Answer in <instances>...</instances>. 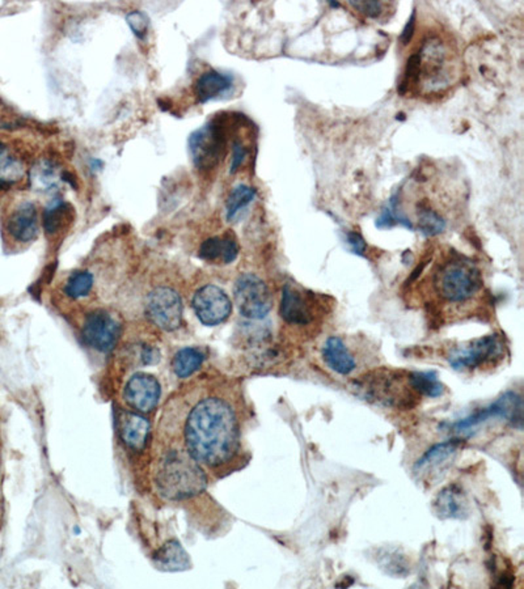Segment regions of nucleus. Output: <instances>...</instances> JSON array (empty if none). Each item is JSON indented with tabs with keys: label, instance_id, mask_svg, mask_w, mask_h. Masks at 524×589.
Returning a JSON list of instances; mask_svg holds the SVG:
<instances>
[{
	"label": "nucleus",
	"instance_id": "f257e3e1",
	"mask_svg": "<svg viewBox=\"0 0 524 589\" xmlns=\"http://www.w3.org/2000/svg\"><path fill=\"white\" fill-rule=\"evenodd\" d=\"M184 449L202 466L225 468L240 451V424L234 406L209 395L192 405L184 421Z\"/></svg>",
	"mask_w": 524,
	"mask_h": 589
},
{
	"label": "nucleus",
	"instance_id": "f03ea898",
	"mask_svg": "<svg viewBox=\"0 0 524 589\" xmlns=\"http://www.w3.org/2000/svg\"><path fill=\"white\" fill-rule=\"evenodd\" d=\"M155 483L166 499L184 500L206 489L205 470L185 449H171L160 458Z\"/></svg>",
	"mask_w": 524,
	"mask_h": 589
},
{
	"label": "nucleus",
	"instance_id": "7ed1b4c3",
	"mask_svg": "<svg viewBox=\"0 0 524 589\" xmlns=\"http://www.w3.org/2000/svg\"><path fill=\"white\" fill-rule=\"evenodd\" d=\"M450 56L451 53L441 39L434 37L425 41L418 52L408 59L399 92L407 95L419 86L427 88L430 92L446 87L451 81Z\"/></svg>",
	"mask_w": 524,
	"mask_h": 589
},
{
	"label": "nucleus",
	"instance_id": "20e7f679",
	"mask_svg": "<svg viewBox=\"0 0 524 589\" xmlns=\"http://www.w3.org/2000/svg\"><path fill=\"white\" fill-rule=\"evenodd\" d=\"M433 287L443 302L461 304L480 293L483 277L471 260L460 254H450L435 268Z\"/></svg>",
	"mask_w": 524,
	"mask_h": 589
},
{
	"label": "nucleus",
	"instance_id": "39448f33",
	"mask_svg": "<svg viewBox=\"0 0 524 589\" xmlns=\"http://www.w3.org/2000/svg\"><path fill=\"white\" fill-rule=\"evenodd\" d=\"M189 151L193 163L200 171L217 168L228 151V132L222 118H214L195 130L189 138Z\"/></svg>",
	"mask_w": 524,
	"mask_h": 589
},
{
	"label": "nucleus",
	"instance_id": "423d86ee",
	"mask_svg": "<svg viewBox=\"0 0 524 589\" xmlns=\"http://www.w3.org/2000/svg\"><path fill=\"white\" fill-rule=\"evenodd\" d=\"M505 354V345L498 334L481 337L471 342L451 348L447 361L459 372L481 370L498 363Z\"/></svg>",
	"mask_w": 524,
	"mask_h": 589
},
{
	"label": "nucleus",
	"instance_id": "0eeeda50",
	"mask_svg": "<svg viewBox=\"0 0 524 589\" xmlns=\"http://www.w3.org/2000/svg\"><path fill=\"white\" fill-rule=\"evenodd\" d=\"M234 297L240 314L252 321L265 319L273 308L271 290L256 274L245 273L237 277Z\"/></svg>",
	"mask_w": 524,
	"mask_h": 589
},
{
	"label": "nucleus",
	"instance_id": "6e6552de",
	"mask_svg": "<svg viewBox=\"0 0 524 589\" xmlns=\"http://www.w3.org/2000/svg\"><path fill=\"white\" fill-rule=\"evenodd\" d=\"M505 419L510 424L522 429L523 424V399L517 392H506L500 398L495 399L492 405L477 410L467 418L460 419L450 424L452 432L464 433L471 431L480 424L486 423L489 419Z\"/></svg>",
	"mask_w": 524,
	"mask_h": 589
},
{
	"label": "nucleus",
	"instance_id": "1a4fd4ad",
	"mask_svg": "<svg viewBox=\"0 0 524 589\" xmlns=\"http://www.w3.org/2000/svg\"><path fill=\"white\" fill-rule=\"evenodd\" d=\"M3 234L8 243L30 246L39 239V215L35 202L21 200L13 203L3 219Z\"/></svg>",
	"mask_w": 524,
	"mask_h": 589
},
{
	"label": "nucleus",
	"instance_id": "9d476101",
	"mask_svg": "<svg viewBox=\"0 0 524 589\" xmlns=\"http://www.w3.org/2000/svg\"><path fill=\"white\" fill-rule=\"evenodd\" d=\"M147 319L161 330L174 331L183 325L184 305L180 294L172 287L158 286L146 299Z\"/></svg>",
	"mask_w": 524,
	"mask_h": 589
},
{
	"label": "nucleus",
	"instance_id": "9b49d317",
	"mask_svg": "<svg viewBox=\"0 0 524 589\" xmlns=\"http://www.w3.org/2000/svg\"><path fill=\"white\" fill-rule=\"evenodd\" d=\"M121 330L120 320L109 311L99 308L87 314L82 327V336L88 346L100 353H109L117 345Z\"/></svg>",
	"mask_w": 524,
	"mask_h": 589
},
{
	"label": "nucleus",
	"instance_id": "f8f14e48",
	"mask_svg": "<svg viewBox=\"0 0 524 589\" xmlns=\"http://www.w3.org/2000/svg\"><path fill=\"white\" fill-rule=\"evenodd\" d=\"M195 316L206 327L223 324L232 312L228 294L214 285H206L195 291L192 300Z\"/></svg>",
	"mask_w": 524,
	"mask_h": 589
},
{
	"label": "nucleus",
	"instance_id": "ddd939ff",
	"mask_svg": "<svg viewBox=\"0 0 524 589\" xmlns=\"http://www.w3.org/2000/svg\"><path fill=\"white\" fill-rule=\"evenodd\" d=\"M161 387L150 373L138 372L125 385L124 398L130 409L140 414H149L158 406Z\"/></svg>",
	"mask_w": 524,
	"mask_h": 589
},
{
	"label": "nucleus",
	"instance_id": "4468645a",
	"mask_svg": "<svg viewBox=\"0 0 524 589\" xmlns=\"http://www.w3.org/2000/svg\"><path fill=\"white\" fill-rule=\"evenodd\" d=\"M359 390L365 393L368 401L379 402L387 406H400L407 401V395L402 389L401 379L395 372L384 371L368 375L359 385Z\"/></svg>",
	"mask_w": 524,
	"mask_h": 589
},
{
	"label": "nucleus",
	"instance_id": "2eb2a0df",
	"mask_svg": "<svg viewBox=\"0 0 524 589\" xmlns=\"http://www.w3.org/2000/svg\"><path fill=\"white\" fill-rule=\"evenodd\" d=\"M27 158L11 143L0 141V191H10L27 180L30 175Z\"/></svg>",
	"mask_w": 524,
	"mask_h": 589
},
{
	"label": "nucleus",
	"instance_id": "dca6fc26",
	"mask_svg": "<svg viewBox=\"0 0 524 589\" xmlns=\"http://www.w3.org/2000/svg\"><path fill=\"white\" fill-rule=\"evenodd\" d=\"M461 446H463L461 439H452L432 447L415 464L413 472L419 477H438L439 473H443V470L450 465V461L454 460Z\"/></svg>",
	"mask_w": 524,
	"mask_h": 589
},
{
	"label": "nucleus",
	"instance_id": "f3484780",
	"mask_svg": "<svg viewBox=\"0 0 524 589\" xmlns=\"http://www.w3.org/2000/svg\"><path fill=\"white\" fill-rule=\"evenodd\" d=\"M279 314L283 321L296 327H305L314 321L310 300L302 294V291L291 285H285L283 287Z\"/></svg>",
	"mask_w": 524,
	"mask_h": 589
},
{
	"label": "nucleus",
	"instance_id": "a211bd4d",
	"mask_svg": "<svg viewBox=\"0 0 524 589\" xmlns=\"http://www.w3.org/2000/svg\"><path fill=\"white\" fill-rule=\"evenodd\" d=\"M66 172L61 171L59 164L50 158H41L30 169L28 181L37 192H56L66 180Z\"/></svg>",
	"mask_w": 524,
	"mask_h": 589
},
{
	"label": "nucleus",
	"instance_id": "6ab92c4d",
	"mask_svg": "<svg viewBox=\"0 0 524 589\" xmlns=\"http://www.w3.org/2000/svg\"><path fill=\"white\" fill-rule=\"evenodd\" d=\"M239 256V245L234 234L212 236L202 243L200 248V257L206 262H220L229 265Z\"/></svg>",
	"mask_w": 524,
	"mask_h": 589
},
{
	"label": "nucleus",
	"instance_id": "aec40b11",
	"mask_svg": "<svg viewBox=\"0 0 524 589\" xmlns=\"http://www.w3.org/2000/svg\"><path fill=\"white\" fill-rule=\"evenodd\" d=\"M322 354L328 367L339 375L348 376L356 370V358L339 337H330L322 346Z\"/></svg>",
	"mask_w": 524,
	"mask_h": 589
},
{
	"label": "nucleus",
	"instance_id": "412c9836",
	"mask_svg": "<svg viewBox=\"0 0 524 589\" xmlns=\"http://www.w3.org/2000/svg\"><path fill=\"white\" fill-rule=\"evenodd\" d=\"M232 83L234 81L231 76L226 75V73L215 70L206 71L195 79V100L200 104L209 103V101L225 95L228 90H231Z\"/></svg>",
	"mask_w": 524,
	"mask_h": 589
},
{
	"label": "nucleus",
	"instance_id": "4be33fe9",
	"mask_svg": "<svg viewBox=\"0 0 524 589\" xmlns=\"http://www.w3.org/2000/svg\"><path fill=\"white\" fill-rule=\"evenodd\" d=\"M434 508L441 519H466L468 516L466 494L456 485L444 487L439 492Z\"/></svg>",
	"mask_w": 524,
	"mask_h": 589
},
{
	"label": "nucleus",
	"instance_id": "5701e85b",
	"mask_svg": "<svg viewBox=\"0 0 524 589\" xmlns=\"http://www.w3.org/2000/svg\"><path fill=\"white\" fill-rule=\"evenodd\" d=\"M75 219V212L70 203L62 200H54L45 209L42 225L47 237L54 239L59 235L66 234Z\"/></svg>",
	"mask_w": 524,
	"mask_h": 589
},
{
	"label": "nucleus",
	"instance_id": "b1692460",
	"mask_svg": "<svg viewBox=\"0 0 524 589\" xmlns=\"http://www.w3.org/2000/svg\"><path fill=\"white\" fill-rule=\"evenodd\" d=\"M150 435V422L140 413H125L121 421V438L132 451L141 452Z\"/></svg>",
	"mask_w": 524,
	"mask_h": 589
},
{
	"label": "nucleus",
	"instance_id": "393cba45",
	"mask_svg": "<svg viewBox=\"0 0 524 589\" xmlns=\"http://www.w3.org/2000/svg\"><path fill=\"white\" fill-rule=\"evenodd\" d=\"M206 354L200 347H184L175 354L172 359V370L180 379H186L192 376L195 371L200 370L201 365L205 362Z\"/></svg>",
	"mask_w": 524,
	"mask_h": 589
},
{
	"label": "nucleus",
	"instance_id": "a878e982",
	"mask_svg": "<svg viewBox=\"0 0 524 589\" xmlns=\"http://www.w3.org/2000/svg\"><path fill=\"white\" fill-rule=\"evenodd\" d=\"M155 562L166 571L183 570L188 565V555L180 543L169 541L155 555Z\"/></svg>",
	"mask_w": 524,
	"mask_h": 589
},
{
	"label": "nucleus",
	"instance_id": "bb28decb",
	"mask_svg": "<svg viewBox=\"0 0 524 589\" xmlns=\"http://www.w3.org/2000/svg\"><path fill=\"white\" fill-rule=\"evenodd\" d=\"M95 277L88 270H75L67 277L64 285V294L73 300L83 299L92 291Z\"/></svg>",
	"mask_w": 524,
	"mask_h": 589
},
{
	"label": "nucleus",
	"instance_id": "cd10ccee",
	"mask_svg": "<svg viewBox=\"0 0 524 589\" xmlns=\"http://www.w3.org/2000/svg\"><path fill=\"white\" fill-rule=\"evenodd\" d=\"M410 387L419 395L426 397L437 398L443 396L444 385L438 380L435 372H412L408 375Z\"/></svg>",
	"mask_w": 524,
	"mask_h": 589
},
{
	"label": "nucleus",
	"instance_id": "c85d7f7f",
	"mask_svg": "<svg viewBox=\"0 0 524 589\" xmlns=\"http://www.w3.org/2000/svg\"><path fill=\"white\" fill-rule=\"evenodd\" d=\"M256 197V191L248 185H237L229 192L226 202V218L228 222L234 220Z\"/></svg>",
	"mask_w": 524,
	"mask_h": 589
},
{
	"label": "nucleus",
	"instance_id": "c756f323",
	"mask_svg": "<svg viewBox=\"0 0 524 589\" xmlns=\"http://www.w3.org/2000/svg\"><path fill=\"white\" fill-rule=\"evenodd\" d=\"M126 22L135 36L143 38L147 35V30H149L150 27V19L147 18L146 13H142V11H132V13H127Z\"/></svg>",
	"mask_w": 524,
	"mask_h": 589
},
{
	"label": "nucleus",
	"instance_id": "7c9ffc66",
	"mask_svg": "<svg viewBox=\"0 0 524 589\" xmlns=\"http://www.w3.org/2000/svg\"><path fill=\"white\" fill-rule=\"evenodd\" d=\"M350 5L354 10L371 19H378L384 11V4L382 2H350Z\"/></svg>",
	"mask_w": 524,
	"mask_h": 589
},
{
	"label": "nucleus",
	"instance_id": "2f4dec72",
	"mask_svg": "<svg viewBox=\"0 0 524 589\" xmlns=\"http://www.w3.org/2000/svg\"><path fill=\"white\" fill-rule=\"evenodd\" d=\"M246 155H248V149H246L245 144L240 141H235L234 144H232L231 174H235L242 166Z\"/></svg>",
	"mask_w": 524,
	"mask_h": 589
},
{
	"label": "nucleus",
	"instance_id": "473e14b6",
	"mask_svg": "<svg viewBox=\"0 0 524 589\" xmlns=\"http://www.w3.org/2000/svg\"><path fill=\"white\" fill-rule=\"evenodd\" d=\"M348 243H349L351 251L359 256H362L366 251V243L362 239L361 235L356 234V232L348 234Z\"/></svg>",
	"mask_w": 524,
	"mask_h": 589
},
{
	"label": "nucleus",
	"instance_id": "72a5a7b5",
	"mask_svg": "<svg viewBox=\"0 0 524 589\" xmlns=\"http://www.w3.org/2000/svg\"><path fill=\"white\" fill-rule=\"evenodd\" d=\"M416 27V13H413L412 18L405 25L404 30H402V35L400 37L401 42L404 45H408L412 39L413 33H415Z\"/></svg>",
	"mask_w": 524,
	"mask_h": 589
}]
</instances>
